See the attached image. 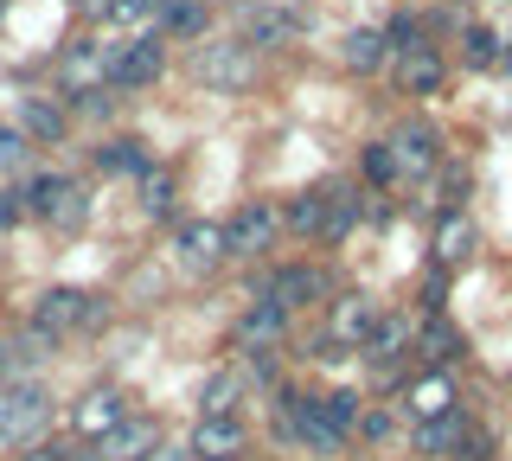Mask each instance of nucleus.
I'll use <instances>...</instances> for the list:
<instances>
[{
  "instance_id": "f257e3e1",
  "label": "nucleus",
  "mask_w": 512,
  "mask_h": 461,
  "mask_svg": "<svg viewBox=\"0 0 512 461\" xmlns=\"http://www.w3.org/2000/svg\"><path fill=\"white\" fill-rule=\"evenodd\" d=\"M109 321V301L90 295V289H45L32 301V333L45 340H71V333H96Z\"/></svg>"
},
{
  "instance_id": "b1692460",
  "label": "nucleus",
  "mask_w": 512,
  "mask_h": 461,
  "mask_svg": "<svg viewBox=\"0 0 512 461\" xmlns=\"http://www.w3.org/2000/svg\"><path fill=\"white\" fill-rule=\"evenodd\" d=\"M384 58H391V45H384V26H352V33L340 39V65L359 71V77H372Z\"/></svg>"
},
{
  "instance_id": "a211bd4d",
  "label": "nucleus",
  "mask_w": 512,
  "mask_h": 461,
  "mask_svg": "<svg viewBox=\"0 0 512 461\" xmlns=\"http://www.w3.org/2000/svg\"><path fill=\"white\" fill-rule=\"evenodd\" d=\"M468 410H442V417H429V423H416V455H429V461H442V455H461V442H468Z\"/></svg>"
},
{
  "instance_id": "393cba45",
  "label": "nucleus",
  "mask_w": 512,
  "mask_h": 461,
  "mask_svg": "<svg viewBox=\"0 0 512 461\" xmlns=\"http://www.w3.org/2000/svg\"><path fill=\"white\" fill-rule=\"evenodd\" d=\"M135 199H141V212H148V218H173V212H180V180H173V167L154 161L135 180Z\"/></svg>"
},
{
  "instance_id": "dca6fc26",
  "label": "nucleus",
  "mask_w": 512,
  "mask_h": 461,
  "mask_svg": "<svg viewBox=\"0 0 512 461\" xmlns=\"http://www.w3.org/2000/svg\"><path fill=\"white\" fill-rule=\"evenodd\" d=\"M58 77H64V97H84L96 77H109V45H96V39L64 45V52H58Z\"/></svg>"
},
{
  "instance_id": "72a5a7b5",
  "label": "nucleus",
  "mask_w": 512,
  "mask_h": 461,
  "mask_svg": "<svg viewBox=\"0 0 512 461\" xmlns=\"http://www.w3.org/2000/svg\"><path fill=\"white\" fill-rule=\"evenodd\" d=\"M384 45H391V58H404V52H429V26L416 20V13H397V20L384 26Z\"/></svg>"
},
{
  "instance_id": "37998d69",
  "label": "nucleus",
  "mask_w": 512,
  "mask_h": 461,
  "mask_svg": "<svg viewBox=\"0 0 512 461\" xmlns=\"http://www.w3.org/2000/svg\"><path fill=\"white\" fill-rule=\"evenodd\" d=\"M231 461H244V455H231Z\"/></svg>"
},
{
  "instance_id": "f8f14e48",
  "label": "nucleus",
  "mask_w": 512,
  "mask_h": 461,
  "mask_svg": "<svg viewBox=\"0 0 512 461\" xmlns=\"http://www.w3.org/2000/svg\"><path fill=\"white\" fill-rule=\"evenodd\" d=\"M378 314H384V308H378L372 295H333V301H327V340L346 346V353H359V346L372 340Z\"/></svg>"
},
{
  "instance_id": "0eeeda50",
  "label": "nucleus",
  "mask_w": 512,
  "mask_h": 461,
  "mask_svg": "<svg viewBox=\"0 0 512 461\" xmlns=\"http://www.w3.org/2000/svg\"><path fill=\"white\" fill-rule=\"evenodd\" d=\"M263 301H276V308H327L333 301V276L320 263H282L276 276L263 282Z\"/></svg>"
},
{
  "instance_id": "ea45409f",
  "label": "nucleus",
  "mask_w": 512,
  "mask_h": 461,
  "mask_svg": "<svg viewBox=\"0 0 512 461\" xmlns=\"http://www.w3.org/2000/svg\"><path fill=\"white\" fill-rule=\"evenodd\" d=\"M148 461H192V449H186V442H160Z\"/></svg>"
},
{
  "instance_id": "aec40b11",
  "label": "nucleus",
  "mask_w": 512,
  "mask_h": 461,
  "mask_svg": "<svg viewBox=\"0 0 512 461\" xmlns=\"http://www.w3.org/2000/svg\"><path fill=\"white\" fill-rule=\"evenodd\" d=\"M244 391H250V372H244V365H218V372L199 385V417H237Z\"/></svg>"
},
{
  "instance_id": "6ab92c4d",
  "label": "nucleus",
  "mask_w": 512,
  "mask_h": 461,
  "mask_svg": "<svg viewBox=\"0 0 512 461\" xmlns=\"http://www.w3.org/2000/svg\"><path fill=\"white\" fill-rule=\"evenodd\" d=\"M474 244H480L474 218H468V212H442L436 244H429V263H436V269H455V263H468V257H474Z\"/></svg>"
},
{
  "instance_id": "6e6552de",
  "label": "nucleus",
  "mask_w": 512,
  "mask_h": 461,
  "mask_svg": "<svg viewBox=\"0 0 512 461\" xmlns=\"http://www.w3.org/2000/svg\"><path fill=\"white\" fill-rule=\"evenodd\" d=\"M391 154H397V173L404 180H429V173L442 167V129L436 122H423V116H410V122H397L391 135Z\"/></svg>"
},
{
  "instance_id": "2f4dec72",
  "label": "nucleus",
  "mask_w": 512,
  "mask_h": 461,
  "mask_svg": "<svg viewBox=\"0 0 512 461\" xmlns=\"http://www.w3.org/2000/svg\"><path fill=\"white\" fill-rule=\"evenodd\" d=\"M90 7H96V20H109V26H128V33H135V26L160 20V7H167V0H90Z\"/></svg>"
},
{
  "instance_id": "39448f33",
  "label": "nucleus",
  "mask_w": 512,
  "mask_h": 461,
  "mask_svg": "<svg viewBox=\"0 0 512 461\" xmlns=\"http://www.w3.org/2000/svg\"><path fill=\"white\" fill-rule=\"evenodd\" d=\"M192 77H199L205 90H218V97H237V90L256 77V52L237 39H212L199 45V58H192Z\"/></svg>"
},
{
  "instance_id": "f03ea898",
  "label": "nucleus",
  "mask_w": 512,
  "mask_h": 461,
  "mask_svg": "<svg viewBox=\"0 0 512 461\" xmlns=\"http://www.w3.org/2000/svg\"><path fill=\"white\" fill-rule=\"evenodd\" d=\"M20 193H26V212L45 218L52 231H77L90 218V193H84V180H71V173H32Z\"/></svg>"
},
{
  "instance_id": "423d86ee",
  "label": "nucleus",
  "mask_w": 512,
  "mask_h": 461,
  "mask_svg": "<svg viewBox=\"0 0 512 461\" xmlns=\"http://www.w3.org/2000/svg\"><path fill=\"white\" fill-rule=\"evenodd\" d=\"M288 321H295L288 308H276V301L256 295L250 308L237 314V359H276L288 346Z\"/></svg>"
},
{
  "instance_id": "4468645a",
  "label": "nucleus",
  "mask_w": 512,
  "mask_h": 461,
  "mask_svg": "<svg viewBox=\"0 0 512 461\" xmlns=\"http://www.w3.org/2000/svg\"><path fill=\"white\" fill-rule=\"evenodd\" d=\"M295 33H301V20L288 7H244L237 13V45H250V52H282Z\"/></svg>"
},
{
  "instance_id": "c756f323",
  "label": "nucleus",
  "mask_w": 512,
  "mask_h": 461,
  "mask_svg": "<svg viewBox=\"0 0 512 461\" xmlns=\"http://www.w3.org/2000/svg\"><path fill=\"white\" fill-rule=\"evenodd\" d=\"M20 129L32 135V141H64L71 135V116L52 103V97H26V109H20Z\"/></svg>"
},
{
  "instance_id": "9d476101",
  "label": "nucleus",
  "mask_w": 512,
  "mask_h": 461,
  "mask_svg": "<svg viewBox=\"0 0 512 461\" xmlns=\"http://www.w3.org/2000/svg\"><path fill=\"white\" fill-rule=\"evenodd\" d=\"M173 263L186 269V276H212V269H224L231 257H224V225H212V218H186V225H173Z\"/></svg>"
},
{
  "instance_id": "f704fd0d",
  "label": "nucleus",
  "mask_w": 512,
  "mask_h": 461,
  "mask_svg": "<svg viewBox=\"0 0 512 461\" xmlns=\"http://www.w3.org/2000/svg\"><path fill=\"white\" fill-rule=\"evenodd\" d=\"M352 436H359L365 449H384V442H391V404H365V410H359V429H352Z\"/></svg>"
},
{
  "instance_id": "c85d7f7f",
  "label": "nucleus",
  "mask_w": 512,
  "mask_h": 461,
  "mask_svg": "<svg viewBox=\"0 0 512 461\" xmlns=\"http://www.w3.org/2000/svg\"><path fill=\"white\" fill-rule=\"evenodd\" d=\"M359 218H365V199L352 186H327V231H320V244H340L346 231H359Z\"/></svg>"
},
{
  "instance_id": "bb28decb",
  "label": "nucleus",
  "mask_w": 512,
  "mask_h": 461,
  "mask_svg": "<svg viewBox=\"0 0 512 461\" xmlns=\"http://www.w3.org/2000/svg\"><path fill=\"white\" fill-rule=\"evenodd\" d=\"M442 77H448V65H442L436 45H429V52H404V58H397V84H404L410 97H429V90H442Z\"/></svg>"
},
{
  "instance_id": "cd10ccee",
  "label": "nucleus",
  "mask_w": 512,
  "mask_h": 461,
  "mask_svg": "<svg viewBox=\"0 0 512 461\" xmlns=\"http://www.w3.org/2000/svg\"><path fill=\"white\" fill-rule=\"evenodd\" d=\"M282 231L295 237H320L327 231V186H308V193H295L282 205Z\"/></svg>"
},
{
  "instance_id": "4be33fe9",
  "label": "nucleus",
  "mask_w": 512,
  "mask_h": 461,
  "mask_svg": "<svg viewBox=\"0 0 512 461\" xmlns=\"http://www.w3.org/2000/svg\"><path fill=\"white\" fill-rule=\"evenodd\" d=\"M404 404H410L416 423H429V417H442V410H455L461 391H455V378H448V372H423V378H410Z\"/></svg>"
},
{
  "instance_id": "5701e85b",
  "label": "nucleus",
  "mask_w": 512,
  "mask_h": 461,
  "mask_svg": "<svg viewBox=\"0 0 512 461\" xmlns=\"http://www.w3.org/2000/svg\"><path fill=\"white\" fill-rule=\"evenodd\" d=\"M96 167L122 173V180H141V173L154 167V154H148V141H141V135H109L103 148H96Z\"/></svg>"
},
{
  "instance_id": "7ed1b4c3",
  "label": "nucleus",
  "mask_w": 512,
  "mask_h": 461,
  "mask_svg": "<svg viewBox=\"0 0 512 461\" xmlns=\"http://www.w3.org/2000/svg\"><path fill=\"white\" fill-rule=\"evenodd\" d=\"M52 391L45 385H13L0 397V442H13V449H32V442L52 429Z\"/></svg>"
},
{
  "instance_id": "20e7f679",
  "label": "nucleus",
  "mask_w": 512,
  "mask_h": 461,
  "mask_svg": "<svg viewBox=\"0 0 512 461\" xmlns=\"http://www.w3.org/2000/svg\"><path fill=\"white\" fill-rule=\"evenodd\" d=\"M276 237H282V205L250 199V205H237V218L224 225V257L256 263V257H269V250H276Z\"/></svg>"
},
{
  "instance_id": "412c9836",
  "label": "nucleus",
  "mask_w": 512,
  "mask_h": 461,
  "mask_svg": "<svg viewBox=\"0 0 512 461\" xmlns=\"http://www.w3.org/2000/svg\"><path fill=\"white\" fill-rule=\"evenodd\" d=\"M410 353H423V359L442 372V365H455L461 353H468V340H461V327L448 321V314H429V321L416 327V346H410Z\"/></svg>"
},
{
  "instance_id": "f3484780",
  "label": "nucleus",
  "mask_w": 512,
  "mask_h": 461,
  "mask_svg": "<svg viewBox=\"0 0 512 461\" xmlns=\"http://www.w3.org/2000/svg\"><path fill=\"white\" fill-rule=\"evenodd\" d=\"M410 346H416V321H410V314H378V327H372V340H365V346H359V353H365V359H372V365H378V372H384V378H391V365H397V359H404V353H410Z\"/></svg>"
},
{
  "instance_id": "9b49d317",
  "label": "nucleus",
  "mask_w": 512,
  "mask_h": 461,
  "mask_svg": "<svg viewBox=\"0 0 512 461\" xmlns=\"http://www.w3.org/2000/svg\"><path fill=\"white\" fill-rule=\"evenodd\" d=\"M160 442H167V429L154 417H135V410H128V417L109 429V436H96L90 449H96V461H148Z\"/></svg>"
},
{
  "instance_id": "79ce46f5",
  "label": "nucleus",
  "mask_w": 512,
  "mask_h": 461,
  "mask_svg": "<svg viewBox=\"0 0 512 461\" xmlns=\"http://www.w3.org/2000/svg\"><path fill=\"white\" fill-rule=\"evenodd\" d=\"M205 7H218V0H205Z\"/></svg>"
},
{
  "instance_id": "7c9ffc66",
  "label": "nucleus",
  "mask_w": 512,
  "mask_h": 461,
  "mask_svg": "<svg viewBox=\"0 0 512 461\" xmlns=\"http://www.w3.org/2000/svg\"><path fill=\"white\" fill-rule=\"evenodd\" d=\"M160 26H167V39H199L205 26H212V7H205V0H167V7H160Z\"/></svg>"
},
{
  "instance_id": "473e14b6",
  "label": "nucleus",
  "mask_w": 512,
  "mask_h": 461,
  "mask_svg": "<svg viewBox=\"0 0 512 461\" xmlns=\"http://www.w3.org/2000/svg\"><path fill=\"white\" fill-rule=\"evenodd\" d=\"M359 167H365V186H372V193H391V186L404 180V173H397V154H391V141H365Z\"/></svg>"
},
{
  "instance_id": "58836bf2",
  "label": "nucleus",
  "mask_w": 512,
  "mask_h": 461,
  "mask_svg": "<svg viewBox=\"0 0 512 461\" xmlns=\"http://www.w3.org/2000/svg\"><path fill=\"white\" fill-rule=\"evenodd\" d=\"M26 218V193L13 186V193H0V225H20Z\"/></svg>"
},
{
  "instance_id": "a19ab883",
  "label": "nucleus",
  "mask_w": 512,
  "mask_h": 461,
  "mask_svg": "<svg viewBox=\"0 0 512 461\" xmlns=\"http://www.w3.org/2000/svg\"><path fill=\"white\" fill-rule=\"evenodd\" d=\"M20 461H58V449H52V442H32V449H26Z\"/></svg>"
},
{
  "instance_id": "ddd939ff",
  "label": "nucleus",
  "mask_w": 512,
  "mask_h": 461,
  "mask_svg": "<svg viewBox=\"0 0 512 461\" xmlns=\"http://www.w3.org/2000/svg\"><path fill=\"white\" fill-rule=\"evenodd\" d=\"M128 417V397L116 385H90L84 397L71 404V429H77V442H96V436H109Z\"/></svg>"
},
{
  "instance_id": "a878e982",
  "label": "nucleus",
  "mask_w": 512,
  "mask_h": 461,
  "mask_svg": "<svg viewBox=\"0 0 512 461\" xmlns=\"http://www.w3.org/2000/svg\"><path fill=\"white\" fill-rule=\"evenodd\" d=\"M314 410H320V423H327L340 442H352V429H359V410H365V397H359V391H346V385H333V391H314Z\"/></svg>"
},
{
  "instance_id": "4c0bfd02",
  "label": "nucleus",
  "mask_w": 512,
  "mask_h": 461,
  "mask_svg": "<svg viewBox=\"0 0 512 461\" xmlns=\"http://www.w3.org/2000/svg\"><path fill=\"white\" fill-rule=\"evenodd\" d=\"M455 461H493V436H487V429L474 423V429H468V442H461V455H455Z\"/></svg>"
},
{
  "instance_id": "1a4fd4ad",
  "label": "nucleus",
  "mask_w": 512,
  "mask_h": 461,
  "mask_svg": "<svg viewBox=\"0 0 512 461\" xmlns=\"http://www.w3.org/2000/svg\"><path fill=\"white\" fill-rule=\"evenodd\" d=\"M160 71H167V39H154V33H135L128 45L109 52V84L116 90H148Z\"/></svg>"
},
{
  "instance_id": "c9c22d12",
  "label": "nucleus",
  "mask_w": 512,
  "mask_h": 461,
  "mask_svg": "<svg viewBox=\"0 0 512 461\" xmlns=\"http://www.w3.org/2000/svg\"><path fill=\"white\" fill-rule=\"evenodd\" d=\"M500 58H506L500 33H487V26H474V33H468V65H500Z\"/></svg>"
},
{
  "instance_id": "e433bc0d",
  "label": "nucleus",
  "mask_w": 512,
  "mask_h": 461,
  "mask_svg": "<svg viewBox=\"0 0 512 461\" xmlns=\"http://www.w3.org/2000/svg\"><path fill=\"white\" fill-rule=\"evenodd\" d=\"M26 161V135L20 129H7V122H0V173H13Z\"/></svg>"
},
{
  "instance_id": "2eb2a0df",
  "label": "nucleus",
  "mask_w": 512,
  "mask_h": 461,
  "mask_svg": "<svg viewBox=\"0 0 512 461\" xmlns=\"http://www.w3.org/2000/svg\"><path fill=\"white\" fill-rule=\"evenodd\" d=\"M244 417H199L192 423V461H231V455H244Z\"/></svg>"
}]
</instances>
